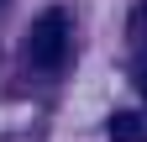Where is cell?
I'll return each mask as SVG.
<instances>
[{
  "mask_svg": "<svg viewBox=\"0 0 147 142\" xmlns=\"http://www.w3.org/2000/svg\"><path fill=\"white\" fill-rule=\"evenodd\" d=\"M26 53L37 68H58L63 53H68V16L63 11H42L32 21V37H26Z\"/></svg>",
  "mask_w": 147,
  "mask_h": 142,
  "instance_id": "1",
  "label": "cell"
},
{
  "mask_svg": "<svg viewBox=\"0 0 147 142\" xmlns=\"http://www.w3.org/2000/svg\"><path fill=\"white\" fill-rule=\"evenodd\" d=\"M0 5H5V0H0Z\"/></svg>",
  "mask_w": 147,
  "mask_h": 142,
  "instance_id": "4",
  "label": "cell"
},
{
  "mask_svg": "<svg viewBox=\"0 0 147 142\" xmlns=\"http://www.w3.org/2000/svg\"><path fill=\"white\" fill-rule=\"evenodd\" d=\"M137 90H142V100H147V42L137 47Z\"/></svg>",
  "mask_w": 147,
  "mask_h": 142,
  "instance_id": "3",
  "label": "cell"
},
{
  "mask_svg": "<svg viewBox=\"0 0 147 142\" xmlns=\"http://www.w3.org/2000/svg\"><path fill=\"white\" fill-rule=\"evenodd\" d=\"M105 132H110V142H147V116L142 111H116L105 121Z\"/></svg>",
  "mask_w": 147,
  "mask_h": 142,
  "instance_id": "2",
  "label": "cell"
}]
</instances>
